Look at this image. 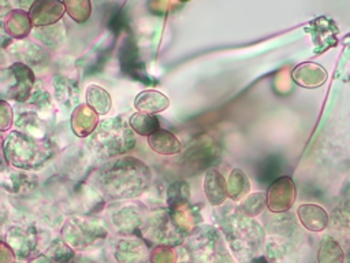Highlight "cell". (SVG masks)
<instances>
[{
	"mask_svg": "<svg viewBox=\"0 0 350 263\" xmlns=\"http://www.w3.org/2000/svg\"><path fill=\"white\" fill-rule=\"evenodd\" d=\"M152 175L148 166L137 158L120 156L103 164L93 177V184L112 200H129L142 195Z\"/></svg>",
	"mask_w": 350,
	"mask_h": 263,
	"instance_id": "cell-1",
	"label": "cell"
},
{
	"mask_svg": "<svg viewBox=\"0 0 350 263\" xmlns=\"http://www.w3.org/2000/svg\"><path fill=\"white\" fill-rule=\"evenodd\" d=\"M5 162L18 170H34L42 167L52 156L49 141L33 138L19 130L10 132L3 140Z\"/></svg>",
	"mask_w": 350,
	"mask_h": 263,
	"instance_id": "cell-2",
	"label": "cell"
},
{
	"mask_svg": "<svg viewBox=\"0 0 350 263\" xmlns=\"http://www.w3.org/2000/svg\"><path fill=\"white\" fill-rule=\"evenodd\" d=\"M89 144L96 156L108 160L131 151L135 145V133L120 118H108L98 122Z\"/></svg>",
	"mask_w": 350,
	"mask_h": 263,
	"instance_id": "cell-3",
	"label": "cell"
},
{
	"mask_svg": "<svg viewBox=\"0 0 350 263\" xmlns=\"http://www.w3.org/2000/svg\"><path fill=\"white\" fill-rule=\"evenodd\" d=\"M228 219L230 221L224 230L228 244L239 262L247 260L253 253H256L264 241L262 227L243 214L232 215Z\"/></svg>",
	"mask_w": 350,
	"mask_h": 263,
	"instance_id": "cell-4",
	"label": "cell"
},
{
	"mask_svg": "<svg viewBox=\"0 0 350 263\" xmlns=\"http://www.w3.org/2000/svg\"><path fill=\"white\" fill-rule=\"evenodd\" d=\"M138 230L146 241L157 245L174 247L180 244L186 236L175 225L170 208L154 211L146 215L142 219Z\"/></svg>",
	"mask_w": 350,
	"mask_h": 263,
	"instance_id": "cell-5",
	"label": "cell"
},
{
	"mask_svg": "<svg viewBox=\"0 0 350 263\" xmlns=\"http://www.w3.org/2000/svg\"><path fill=\"white\" fill-rule=\"evenodd\" d=\"M107 236L105 227L89 218H68L62 229L64 242L71 248H85Z\"/></svg>",
	"mask_w": 350,
	"mask_h": 263,
	"instance_id": "cell-6",
	"label": "cell"
},
{
	"mask_svg": "<svg viewBox=\"0 0 350 263\" xmlns=\"http://www.w3.org/2000/svg\"><path fill=\"white\" fill-rule=\"evenodd\" d=\"M295 197L297 189L294 181L287 175H282L271 184L267 192V208L273 214L287 212L293 207Z\"/></svg>",
	"mask_w": 350,
	"mask_h": 263,
	"instance_id": "cell-7",
	"label": "cell"
},
{
	"mask_svg": "<svg viewBox=\"0 0 350 263\" xmlns=\"http://www.w3.org/2000/svg\"><path fill=\"white\" fill-rule=\"evenodd\" d=\"M66 12L60 0H34L29 8V16L36 27L57 23Z\"/></svg>",
	"mask_w": 350,
	"mask_h": 263,
	"instance_id": "cell-8",
	"label": "cell"
},
{
	"mask_svg": "<svg viewBox=\"0 0 350 263\" xmlns=\"http://www.w3.org/2000/svg\"><path fill=\"white\" fill-rule=\"evenodd\" d=\"M10 71L15 78V84L11 85L8 90L10 97L16 101H26L30 97L36 81L31 68L22 62H15L10 67Z\"/></svg>",
	"mask_w": 350,
	"mask_h": 263,
	"instance_id": "cell-9",
	"label": "cell"
},
{
	"mask_svg": "<svg viewBox=\"0 0 350 263\" xmlns=\"http://www.w3.org/2000/svg\"><path fill=\"white\" fill-rule=\"evenodd\" d=\"M297 216H298V221L301 222V225L306 230L313 231V233L325 230L329 223L327 211L321 205L313 204V203L301 204L297 208Z\"/></svg>",
	"mask_w": 350,
	"mask_h": 263,
	"instance_id": "cell-10",
	"label": "cell"
},
{
	"mask_svg": "<svg viewBox=\"0 0 350 263\" xmlns=\"http://www.w3.org/2000/svg\"><path fill=\"white\" fill-rule=\"evenodd\" d=\"M291 78L295 84L302 88H317L321 86L327 79V71L317 63L308 62L295 67L291 73Z\"/></svg>",
	"mask_w": 350,
	"mask_h": 263,
	"instance_id": "cell-11",
	"label": "cell"
},
{
	"mask_svg": "<svg viewBox=\"0 0 350 263\" xmlns=\"http://www.w3.org/2000/svg\"><path fill=\"white\" fill-rule=\"evenodd\" d=\"M204 192L208 201L215 207L221 205L227 200L228 197L227 181L224 179L221 173L217 171L216 168H209L205 173Z\"/></svg>",
	"mask_w": 350,
	"mask_h": 263,
	"instance_id": "cell-12",
	"label": "cell"
},
{
	"mask_svg": "<svg viewBox=\"0 0 350 263\" xmlns=\"http://www.w3.org/2000/svg\"><path fill=\"white\" fill-rule=\"evenodd\" d=\"M148 145L153 152L164 156H172L182 151V142L178 137L161 127L148 136Z\"/></svg>",
	"mask_w": 350,
	"mask_h": 263,
	"instance_id": "cell-13",
	"label": "cell"
},
{
	"mask_svg": "<svg viewBox=\"0 0 350 263\" xmlns=\"http://www.w3.org/2000/svg\"><path fill=\"white\" fill-rule=\"evenodd\" d=\"M134 107L138 110V112L154 115L163 112L170 107V99L159 90L148 89L137 95L134 100Z\"/></svg>",
	"mask_w": 350,
	"mask_h": 263,
	"instance_id": "cell-14",
	"label": "cell"
},
{
	"mask_svg": "<svg viewBox=\"0 0 350 263\" xmlns=\"http://www.w3.org/2000/svg\"><path fill=\"white\" fill-rule=\"evenodd\" d=\"M146 255V245L139 238L119 240L115 248V259L119 263H141Z\"/></svg>",
	"mask_w": 350,
	"mask_h": 263,
	"instance_id": "cell-15",
	"label": "cell"
},
{
	"mask_svg": "<svg viewBox=\"0 0 350 263\" xmlns=\"http://www.w3.org/2000/svg\"><path fill=\"white\" fill-rule=\"evenodd\" d=\"M7 244L14 249L18 256L27 258L34 247V234L26 229H10L5 236Z\"/></svg>",
	"mask_w": 350,
	"mask_h": 263,
	"instance_id": "cell-16",
	"label": "cell"
},
{
	"mask_svg": "<svg viewBox=\"0 0 350 263\" xmlns=\"http://www.w3.org/2000/svg\"><path fill=\"white\" fill-rule=\"evenodd\" d=\"M31 21L26 11L23 10H14L11 11L4 22V29L8 36L14 38H23L31 30Z\"/></svg>",
	"mask_w": 350,
	"mask_h": 263,
	"instance_id": "cell-17",
	"label": "cell"
},
{
	"mask_svg": "<svg viewBox=\"0 0 350 263\" xmlns=\"http://www.w3.org/2000/svg\"><path fill=\"white\" fill-rule=\"evenodd\" d=\"M16 130L38 140L46 138V125L36 112H23L16 118Z\"/></svg>",
	"mask_w": 350,
	"mask_h": 263,
	"instance_id": "cell-18",
	"label": "cell"
},
{
	"mask_svg": "<svg viewBox=\"0 0 350 263\" xmlns=\"http://www.w3.org/2000/svg\"><path fill=\"white\" fill-rule=\"evenodd\" d=\"M133 205H124L122 210H119L116 214H113V226L120 233H131L134 230H138V227L142 223V216Z\"/></svg>",
	"mask_w": 350,
	"mask_h": 263,
	"instance_id": "cell-19",
	"label": "cell"
},
{
	"mask_svg": "<svg viewBox=\"0 0 350 263\" xmlns=\"http://www.w3.org/2000/svg\"><path fill=\"white\" fill-rule=\"evenodd\" d=\"M346 255L342 245L332 237L321 240L317 249V263H345Z\"/></svg>",
	"mask_w": 350,
	"mask_h": 263,
	"instance_id": "cell-20",
	"label": "cell"
},
{
	"mask_svg": "<svg viewBox=\"0 0 350 263\" xmlns=\"http://www.w3.org/2000/svg\"><path fill=\"white\" fill-rule=\"evenodd\" d=\"M72 121H82V125L74 132L79 137L90 136L98 125L97 114L88 104H81L77 107V110L72 112Z\"/></svg>",
	"mask_w": 350,
	"mask_h": 263,
	"instance_id": "cell-21",
	"label": "cell"
},
{
	"mask_svg": "<svg viewBox=\"0 0 350 263\" xmlns=\"http://www.w3.org/2000/svg\"><path fill=\"white\" fill-rule=\"evenodd\" d=\"M86 103L96 114H100V115H105L111 110V96L104 88L98 85L88 86Z\"/></svg>",
	"mask_w": 350,
	"mask_h": 263,
	"instance_id": "cell-22",
	"label": "cell"
},
{
	"mask_svg": "<svg viewBox=\"0 0 350 263\" xmlns=\"http://www.w3.org/2000/svg\"><path fill=\"white\" fill-rule=\"evenodd\" d=\"M129 125L137 136H142V137H148L152 133H154L157 129H160L159 119L154 115L145 114V112L133 114L130 116Z\"/></svg>",
	"mask_w": 350,
	"mask_h": 263,
	"instance_id": "cell-23",
	"label": "cell"
},
{
	"mask_svg": "<svg viewBox=\"0 0 350 263\" xmlns=\"http://www.w3.org/2000/svg\"><path fill=\"white\" fill-rule=\"evenodd\" d=\"M250 190V182L246 174L241 168H234L227 181L228 197L232 200H241L247 196Z\"/></svg>",
	"mask_w": 350,
	"mask_h": 263,
	"instance_id": "cell-24",
	"label": "cell"
},
{
	"mask_svg": "<svg viewBox=\"0 0 350 263\" xmlns=\"http://www.w3.org/2000/svg\"><path fill=\"white\" fill-rule=\"evenodd\" d=\"M267 207V193L264 192H253L243 197L239 204V212L247 218H256L262 214Z\"/></svg>",
	"mask_w": 350,
	"mask_h": 263,
	"instance_id": "cell-25",
	"label": "cell"
},
{
	"mask_svg": "<svg viewBox=\"0 0 350 263\" xmlns=\"http://www.w3.org/2000/svg\"><path fill=\"white\" fill-rule=\"evenodd\" d=\"M36 185V178L31 177V174L29 173H23V171H10L5 175V179L3 181V188L10 190V192H21V189L23 188H29L33 189Z\"/></svg>",
	"mask_w": 350,
	"mask_h": 263,
	"instance_id": "cell-26",
	"label": "cell"
},
{
	"mask_svg": "<svg viewBox=\"0 0 350 263\" xmlns=\"http://www.w3.org/2000/svg\"><path fill=\"white\" fill-rule=\"evenodd\" d=\"M67 14L77 23H83L89 19L92 14L90 0H63Z\"/></svg>",
	"mask_w": 350,
	"mask_h": 263,
	"instance_id": "cell-27",
	"label": "cell"
},
{
	"mask_svg": "<svg viewBox=\"0 0 350 263\" xmlns=\"http://www.w3.org/2000/svg\"><path fill=\"white\" fill-rule=\"evenodd\" d=\"M190 196V190H189V185L185 181H178L174 182L168 190H167V203L170 208H174L176 205L185 204L187 203Z\"/></svg>",
	"mask_w": 350,
	"mask_h": 263,
	"instance_id": "cell-28",
	"label": "cell"
},
{
	"mask_svg": "<svg viewBox=\"0 0 350 263\" xmlns=\"http://www.w3.org/2000/svg\"><path fill=\"white\" fill-rule=\"evenodd\" d=\"M62 25H49V26H41V27H37V32H36V38L40 40L42 44L45 45H57L59 41L62 40V37L64 36Z\"/></svg>",
	"mask_w": 350,
	"mask_h": 263,
	"instance_id": "cell-29",
	"label": "cell"
},
{
	"mask_svg": "<svg viewBox=\"0 0 350 263\" xmlns=\"http://www.w3.org/2000/svg\"><path fill=\"white\" fill-rule=\"evenodd\" d=\"M57 84L53 81L57 100L64 104H71V101H75L78 99V89L72 85V82L60 77H57Z\"/></svg>",
	"mask_w": 350,
	"mask_h": 263,
	"instance_id": "cell-30",
	"label": "cell"
},
{
	"mask_svg": "<svg viewBox=\"0 0 350 263\" xmlns=\"http://www.w3.org/2000/svg\"><path fill=\"white\" fill-rule=\"evenodd\" d=\"M150 263H176V253L170 245H157L149 255Z\"/></svg>",
	"mask_w": 350,
	"mask_h": 263,
	"instance_id": "cell-31",
	"label": "cell"
},
{
	"mask_svg": "<svg viewBox=\"0 0 350 263\" xmlns=\"http://www.w3.org/2000/svg\"><path fill=\"white\" fill-rule=\"evenodd\" d=\"M12 110L10 104L4 100H0V132H5L12 125Z\"/></svg>",
	"mask_w": 350,
	"mask_h": 263,
	"instance_id": "cell-32",
	"label": "cell"
},
{
	"mask_svg": "<svg viewBox=\"0 0 350 263\" xmlns=\"http://www.w3.org/2000/svg\"><path fill=\"white\" fill-rule=\"evenodd\" d=\"M16 262V253L14 249L7 244L0 241V263H15Z\"/></svg>",
	"mask_w": 350,
	"mask_h": 263,
	"instance_id": "cell-33",
	"label": "cell"
},
{
	"mask_svg": "<svg viewBox=\"0 0 350 263\" xmlns=\"http://www.w3.org/2000/svg\"><path fill=\"white\" fill-rule=\"evenodd\" d=\"M5 5H7V1L5 0H0V10H3Z\"/></svg>",
	"mask_w": 350,
	"mask_h": 263,
	"instance_id": "cell-34",
	"label": "cell"
},
{
	"mask_svg": "<svg viewBox=\"0 0 350 263\" xmlns=\"http://www.w3.org/2000/svg\"><path fill=\"white\" fill-rule=\"evenodd\" d=\"M180 1H187V0H180Z\"/></svg>",
	"mask_w": 350,
	"mask_h": 263,
	"instance_id": "cell-35",
	"label": "cell"
}]
</instances>
